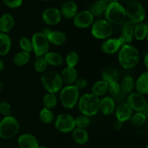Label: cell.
Returning a JSON list of instances; mask_svg holds the SVG:
<instances>
[{
	"mask_svg": "<svg viewBox=\"0 0 148 148\" xmlns=\"http://www.w3.org/2000/svg\"><path fill=\"white\" fill-rule=\"evenodd\" d=\"M59 10L62 17L66 20H73L78 12V7L75 1L66 0L62 4Z\"/></svg>",
	"mask_w": 148,
	"mask_h": 148,
	"instance_id": "obj_15",
	"label": "cell"
},
{
	"mask_svg": "<svg viewBox=\"0 0 148 148\" xmlns=\"http://www.w3.org/2000/svg\"><path fill=\"white\" fill-rule=\"evenodd\" d=\"M95 20V17L88 10L78 12L73 18V24L77 28L85 29L90 27Z\"/></svg>",
	"mask_w": 148,
	"mask_h": 148,
	"instance_id": "obj_11",
	"label": "cell"
},
{
	"mask_svg": "<svg viewBox=\"0 0 148 148\" xmlns=\"http://www.w3.org/2000/svg\"><path fill=\"white\" fill-rule=\"evenodd\" d=\"M4 66H5V65H4V61H3L1 59H0V72L4 70Z\"/></svg>",
	"mask_w": 148,
	"mask_h": 148,
	"instance_id": "obj_47",
	"label": "cell"
},
{
	"mask_svg": "<svg viewBox=\"0 0 148 148\" xmlns=\"http://www.w3.org/2000/svg\"><path fill=\"white\" fill-rule=\"evenodd\" d=\"M43 21L49 26H55L62 21V14L59 9L56 7H48L45 9L41 14Z\"/></svg>",
	"mask_w": 148,
	"mask_h": 148,
	"instance_id": "obj_13",
	"label": "cell"
},
{
	"mask_svg": "<svg viewBox=\"0 0 148 148\" xmlns=\"http://www.w3.org/2000/svg\"><path fill=\"white\" fill-rule=\"evenodd\" d=\"M99 104L100 98L91 92H88L79 97L77 106L82 115L91 117L99 112Z\"/></svg>",
	"mask_w": 148,
	"mask_h": 148,
	"instance_id": "obj_2",
	"label": "cell"
},
{
	"mask_svg": "<svg viewBox=\"0 0 148 148\" xmlns=\"http://www.w3.org/2000/svg\"><path fill=\"white\" fill-rule=\"evenodd\" d=\"M127 17L129 21L138 24L144 22L146 17V11L144 6L137 1H132L125 7Z\"/></svg>",
	"mask_w": 148,
	"mask_h": 148,
	"instance_id": "obj_8",
	"label": "cell"
},
{
	"mask_svg": "<svg viewBox=\"0 0 148 148\" xmlns=\"http://www.w3.org/2000/svg\"><path fill=\"white\" fill-rule=\"evenodd\" d=\"M107 4H110V3H112V2H115V1H118V0H103Z\"/></svg>",
	"mask_w": 148,
	"mask_h": 148,
	"instance_id": "obj_48",
	"label": "cell"
},
{
	"mask_svg": "<svg viewBox=\"0 0 148 148\" xmlns=\"http://www.w3.org/2000/svg\"><path fill=\"white\" fill-rule=\"evenodd\" d=\"M54 127L61 133L66 134L72 132L75 129V118L67 113L59 114L55 119Z\"/></svg>",
	"mask_w": 148,
	"mask_h": 148,
	"instance_id": "obj_10",
	"label": "cell"
},
{
	"mask_svg": "<svg viewBox=\"0 0 148 148\" xmlns=\"http://www.w3.org/2000/svg\"><path fill=\"white\" fill-rule=\"evenodd\" d=\"M72 137L74 142L79 145H84L89 141V134L85 129L76 128L72 132Z\"/></svg>",
	"mask_w": 148,
	"mask_h": 148,
	"instance_id": "obj_24",
	"label": "cell"
},
{
	"mask_svg": "<svg viewBox=\"0 0 148 148\" xmlns=\"http://www.w3.org/2000/svg\"><path fill=\"white\" fill-rule=\"evenodd\" d=\"M148 25L146 23L136 24L134 28V38L138 41H143L147 37Z\"/></svg>",
	"mask_w": 148,
	"mask_h": 148,
	"instance_id": "obj_27",
	"label": "cell"
},
{
	"mask_svg": "<svg viewBox=\"0 0 148 148\" xmlns=\"http://www.w3.org/2000/svg\"><path fill=\"white\" fill-rule=\"evenodd\" d=\"M123 124L124 123L121 122V121H118V120L116 119V121H114V124H113V127L114 128V130H120L123 127Z\"/></svg>",
	"mask_w": 148,
	"mask_h": 148,
	"instance_id": "obj_44",
	"label": "cell"
},
{
	"mask_svg": "<svg viewBox=\"0 0 148 148\" xmlns=\"http://www.w3.org/2000/svg\"><path fill=\"white\" fill-rule=\"evenodd\" d=\"M41 84L47 92L56 94L63 88V81L59 73L55 71H46L40 77Z\"/></svg>",
	"mask_w": 148,
	"mask_h": 148,
	"instance_id": "obj_4",
	"label": "cell"
},
{
	"mask_svg": "<svg viewBox=\"0 0 148 148\" xmlns=\"http://www.w3.org/2000/svg\"><path fill=\"white\" fill-rule=\"evenodd\" d=\"M140 60V51L132 44H124L119 51L118 61L124 69H133L138 64Z\"/></svg>",
	"mask_w": 148,
	"mask_h": 148,
	"instance_id": "obj_1",
	"label": "cell"
},
{
	"mask_svg": "<svg viewBox=\"0 0 148 148\" xmlns=\"http://www.w3.org/2000/svg\"><path fill=\"white\" fill-rule=\"evenodd\" d=\"M106 7L107 4L103 0H97L90 5L88 10L90 12L94 17H100L102 14H104Z\"/></svg>",
	"mask_w": 148,
	"mask_h": 148,
	"instance_id": "obj_30",
	"label": "cell"
},
{
	"mask_svg": "<svg viewBox=\"0 0 148 148\" xmlns=\"http://www.w3.org/2000/svg\"><path fill=\"white\" fill-rule=\"evenodd\" d=\"M50 44L56 46H61L67 40V36L64 32L62 30H51L46 36Z\"/></svg>",
	"mask_w": 148,
	"mask_h": 148,
	"instance_id": "obj_20",
	"label": "cell"
},
{
	"mask_svg": "<svg viewBox=\"0 0 148 148\" xmlns=\"http://www.w3.org/2000/svg\"><path fill=\"white\" fill-rule=\"evenodd\" d=\"M91 27V34L98 40H106L112 36L114 27L105 19L94 20Z\"/></svg>",
	"mask_w": 148,
	"mask_h": 148,
	"instance_id": "obj_7",
	"label": "cell"
},
{
	"mask_svg": "<svg viewBox=\"0 0 148 148\" xmlns=\"http://www.w3.org/2000/svg\"><path fill=\"white\" fill-rule=\"evenodd\" d=\"M2 1L9 8L17 9L22 5L23 0H2Z\"/></svg>",
	"mask_w": 148,
	"mask_h": 148,
	"instance_id": "obj_42",
	"label": "cell"
},
{
	"mask_svg": "<svg viewBox=\"0 0 148 148\" xmlns=\"http://www.w3.org/2000/svg\"><path fill=\"white\" fill-rule=\"evenodd\" d=\"M114 113L116 120L124 123L127 121H130L133 114V111L127 103H122L116 107Z\"/></svg>",
	"mask_w": 148,
	"mask_h": 148,
	"instance_id": "obj_18",
	"label": "cell"
},
{
	"mask_svg": "<svg viewBox=\"0 0 148 148\" xmlns=\"http://www.w3.org/2000/svg\"><path fill=\"white\" fill-rule=\"evenodd\" d=\"M0 114L4 117L11 116L12 106L8 101H2L0 102Z\"/></svg>",
	"mask_w": 148,
	"mask_h": 148,
	"instance_id": "obj_40",
	"label": "cell"
},
{
	"mask_svg": "<svg viewBox=\"0 0 148 148\" xmlns=\"http://www.w3.org/2000/svg\"><path fill=\"white\" fill-rule=\"evenodd\" d=\"M45 59L47 62L48 65L52 66H59L63 64L64 59L63 56L60 53L55 51H49L44 56Z\"/></svg>",
	"mask_w": 148,
	"mask_h": 148,
	"instance_id": "obj_29",
	"label": "cell"
},
{
	"mask_svg": "<svg viewBox=\"0 0 148 148\" xmlns=\"http://www.w3.org/2000/svg\"><path fill=\"white\" fill-rule=\"evenodd\" d=\"M119 75L118 70L114 66H107L101 72V78H102L101 79L106 82L108 84L119 81Z\"/></svg>",
	"mask_w": 148,
	"mask_h": 148,
	"instance_id": "obj_25",
	"label": "cell"
},
{
	"mask_svg": "<svg viewBox=\"0 0 148 148\" xmlns=\"http://www.w3.org/2000/svg\"><path fill=\"white\" fill-rule=\"evenodd\" d=\"M37 148H48V147H46V146H44V145H39Z\"/></svg>",
	"mask_w": 148,
	"mask_h": 148,
	"instance_id": "obj_51",
	"label": "cell"
},
{
	"mask_svg": "<svg viewBox=\"0 0 148 148\" xmlns=\"http://www.w3.org/2000/svg\"><path fill=\"white\" fill-rule=\"evenodd\" d=\"M58 103V98L56 94L47 92L43 98V108L52 110L56 106Z\"/></svg>",
	"mask_w": 148,
	"mask_h": 148,
	"instance_id": "obj_34",
	"label": "cell"
},
{
	"mask_svg": "<svg viewBox=\"0 0 148 148\" xmlns=\"http://www.w3.org/2000/svg\"><path fill=\"white\" fill-rule=\"evenodd\" d=\"M48 64L45 59L44 56L36 58L34 62V69L38 73L43 74L46 71L48 68Z\"/></svg>",
	"mask_w": 148,
	"mask_h": 148,
	"instance_id": "obj_38",
	"label": "cell"
},
{
	"mask_svg": "<svg viewBox=\"0 0 148 148\" xmlns=\"http://www.w3.org/2000/svg\"><path fill=\"white\" fill-rule=\"evenodd\" d=\"M104 16L105 20L112 25H122L127 19L125 7L119 1L107 4Z\"/></svg>",
	"mask_w": 148,
	"mask_h": 148,
	"instance_id": "obj_3",
	"label": "cell"
},
{
	"mask_svg": "<svg viewBox=\"0 0 148 148\" xmlns=\"http://www.w3.org/2000/svg\"><path fill=\"white\" fill-rule=\"evenodd\" d=\"M19 46L21 49V51H24L32 52V43L31 40L27 37H22L19 40Z\"/></svg>",
	"mask_w": 148,
	"mask_h": 148,
	"instance_id": "obj_39",
	"label": "cell"
},
{
	"mask_svg": "<svg viewBox=\"0 0 148 148\" xmlns=\"http://www.w3.org/2000/svg\"><path fill=\"white\" fill-rule=\"evenodd\" d=\"M75 127L80 129H86L91 124L90 117L87 116L85 115H80L77 118H75Z\"/></svg>",
	"mask_w": 148,
	"mask_h": 148,
	"instance_id": "obj_37",
	"label": "cell"
},
{
	"mask_svg": "<svg viewBox=\"0 0 148 148\" xmlns=\"http://www.w3.org/2000/svg\"><path fill=\"white\" fill-rule=\"evenodd\" d=\"M42 1H51V0H42Z\"/></svg>",
	"mask_w": 148,
	"mask_h": 148,
	"instance_id": "obj_52",
	"label": "cell"
},
{
	"mask_svg": "<svg viewBox=\"0 0 148 148\" xmlns=\"http://www.w3.org/2000/svg\"><path fill=\"white\" fill-rule=\"evenodd\" d=\"M147 119V116L145 115L143 112H135L132 114L130 121L134 127H140L145 124Z\"/></svg>",
	"mask_w": 148,
	"mask_h": 148,
	"instance_id": "obj_35",
	"label": "cell"
},
{
	"mask_svg": "<svg viewBox=\"0 0 148 148\" xmlns=\"http://www.w3.org/2000/svg\"><path fill=\"white\" fill-rule=\"evenodd\" d=\"M116 102L114 98L109 95L102 97L100 99L99 111H101L103 115L111 116L114 113L116 109Z\"/></svg>",
	"mask_w": 148,
	"mask_h": 148,
	"instance_id": "obj_16",
	"label": "cell"
},
{
	"mask_svg": "<svg viewBox=\"0 0 148 148\" xmlns=\"http://www.w3.org/2000/svg\"><path fill=\"white\" fill-rule=\"evenodd\" d=\"M15 25V20L11 14L5 13L0 16V33H8Z\"/></svg>",
	"mask_w": 148,
	"mask_h": 148,
	"instance_id": "obj_21",
	"label": "cell"
},
{
	"mask_svg": "<svg viewBox=\"0 0 148 148\" xmlns=\"http://www.w3.org/2000/svg\"><path fill=\"white\" fill-rule=\"evenodd\" d=\"M124 44V41L120 37L108 38L104 40L101 43V51L106 54L112 55L118 53Z\"/></svg>",
	"mask_w": 148,
	"mask_h": 148,
	"instance_id": "obj_14",
	"label": "cell"
},
{
	"mask_svg": "<svg viewBox=\"0 0 148 148\" xmlns=\"http://www.w3.org/2000/svg\"><path fill=\"white\" fill-rule=\"evenodd\" d=\"M74 85L79 90H82L86 88L87 85H88V81H87L86 79H85L83 77H78L77 79L75 81Z\"/></svg>",
	"mask_w": 148,
	"mask_h": 148,
	"instance_id": "obj_43",
	"label": "cell"
},
{
	"mask_svg": "<svg viewBox=\"0 0 148 148\" xmlns=\"http://www.w3.org/2000/svg\"><path fill=\"white\" fill-rule=\"evenodd\" d=\"M17 145L20 148H37L39 146V143L33 134L24 133L17 138Z\"/></svg>",
	"mask_w": 148,
	"mask_h": 148,
	"instance_id": "obj_17",
	"label": "cell"
},
{
	"mask_svg": "<svg viewBox=\"0 0 148 148\" xmlns=\"http://www.w3.org/2000/svg\"><path fill=\"white\" fill-rule=\"evenodd\" d=\"M134 82L135 80L132 76L127 75L121 79V83H119L121 87V92L127 95L132 93L134 90Z\"/></svg>",
	"mask_w": 148,
	"mask_h": 148,
	"instance_id": "obj_31",
	"label": "cell"
},
{
	"mask_svg": "<svg viewBox=\"0 0 148 148\" xmlns=\"http://www.w3.org/2000/svg\"><path fill=\"white\" fill-rule=\"evenodd\" d=\"M31 58V53L20 51L14 54L12 59L13 64L17 66H23L27 64L30 60Z\"/></svg>",
	"mask_w": 148,
	"mask_h": 148,
	"instance_id": "obj_32",
	"label": "cell"
},
{
	"mask_svg": "<svg viewBox=\"0 0 148 148\" xmlns=\"http://www.w3.org/2000/svg\"><path fill=\"white\" fill-rule=\"evenodd\" d=\"M12 48V39L7 33H0V56H4L10 53Z\"/></svg>",
	"mask_w": 148,
	"mask_h": 148,
	"instance_id": "obj_26",
	"label": "cell"
},
{
	"mask_svg": "<svg viewBox=\"0 0 148 148\" xmlns=\"http://www.w3.org/2000/svg\"><path fill=\"white\" fill-rule=\"evenodd\" d=\"M136 24L130 21H126L122 24L121 36H119L124 44H131L134 39V28Z\"/></svg>",
	"mask_w": 148,
	"mask_h": 148,
	"instance_id": "obj_19",
	"label": "cell"
},
{
	"mask_svg": "<svg viewBox=\"0 0 148 148\" xmlns=\"http://www.w3.org/2000/svg\"><path fill=\"white\" fill-rule=\"evenodd\" d=\"M143 62H144L145 66L146 69H148V53H146L144 56V59H143Z\"/></svg>",
	"mask_w": 148,
	"mask_h": 148,
	"instance_id": "obj_46",
	"label": "cell"
},
{
	"mask_svg": "<svg viewBox=\"0 0 148 148\" xmlns=\"http://www.w3.org/2000/svg\"><path fill=\"white\" fill-rule=\"evenodd\" d=\"M127 103L133 111L142 112L147 105L145 95L137 92H132L129 94L127 98Z\"/></svg>",
	"mask_w": 148,
	"mask_h": 148,
	"instance_id": "obj_12",
	"label": "cell"
},
{
	"mask_svg": "<svg viewBox=\"0 0 148 148\" xmlns=\"http://www.w3.org/2000/svg\"><path fill=\"white\" fill-rule=\"evenodd\" d=\"M20 124L15 117L12 116L3 117L0 121V138L11 140L20 132Z\"/></svg>",
	"mask_w": 148,
	"mask_h": 148,
	"instance_id": "obj_5",
	"label": "cell"
},
{
	"mask_svg": "<svg viewBox=\"0 0 148 148\" xmlns=\"http://www.w3.org/2000/svg\"><path fill=\"white\" fill-rule=\"evenodd\" d=\"M108 84L103 79H100L92 85L91 93L100 98V97L105 96L106 94L108 92Z\"/></svg>",
	"mask_w": 148,
	"mask_h": 148,
	"instance_id": "obj_28",
	"label": "cell"
},
{
	"mask_svg": "<svg viewBox=\"0 0 148 148\" xmlns=\"http://www.w3.org/2000/svg\"><path fill=\"white\" fill-rule=\"evenodd\" d=\"M79 90L74 85H65L59 91V100L62 105L67 109H72L77 105Z\"/></svg>",
	"mask_w": 148,
	"mask_h": 148,
	"instance_id": "obj_6",
	"label": "cell"
},
{
	"mask_svg": "<svg viewBox=\"0 0 148 148\" xmlns=\"http://www.w3.org/2000/svg\"><path fill=\"white\" fill-rule=\"evenodd\" d=\"M108 92L111 94L112 96H116L121 93V87L119 81L113 82L108 84Z\"/></svg>",
	"mask_w": 148,
	"mask_h": 148,
	"instance_id": "obj_41",
	"label": "cell"
},
{
	"mask_svg": "<svg viewBox=\"0 0 148 148\" xmlns=\"http://www.w3.org/2000/svg\"><path fill=\"white\" fill-rule=\"evenodd\" d=\"M64 61L66 62V66L75 68L79 62V53L75 51H71L66 55Z\"/></svg>",
	"mask_w": 148,
	"mask_h": 148,
	"instance_id": "obj_36",
	"label": "cell"
},
{
	"mask_svg": "<svg viewBox=\"0 0 148 148\" xmlns=\"http://www.w3.org/2000/svg\"><path fill=\"white\" fill-rule=\"evenodd\" d=\"M51 30L50 28H49V27H43V28L42 29L41 31H40V33H41L43 36H45L46 37L47 35L51 32Z\"/></svg>",
	"mask_w": 148,
	"mask_h": 148,
	"instance_id": "obj_45",
	"label": "cell"
},
{
	"mask_svg": "<svg viewBox=\"0 0 148 148\" xmlns=\"http://www.w3.org/2000/svg\"><path fill=\"white\" fill-rule=\"evenodd\" d=\"M121 1H122L123 2H126V3H127V4H128V3L131 2L132 0H121Z\"/></svg>",
	"mask_w": 148,
	"mask_h": 148,
	"instance_id": "obj_50",
	"label": "cell"
},
{
	"mask_svg": "<svg viewBox=\"0 0 148 148\" xmlns=\"http://www.w3.org/2000/svg\"><path fill=\"white\" fill-rule=\"evenodd\" d=\"M38 116L40 121L45 124H52L53 122H54L55 119H56V116H55V114L53 112V111L50 109H47L46 108H43L40 110Z\"/></svg>",
	"mask_w": 148,
	"mask_h": 148,
	"instance_id": "obj_33",
	"label": "cell"
},
{
	"mask_svg": "<svg viewBox=\"0 0 148 148\" xmlns=\"http://www.w3.org/2000/svg\"><path fill=\"white\" fill-rule=\"evenodd\" d=\"M61 77H62L63 83H64L66 85H74L75 81L77 79L78 72L75 68L66 66L62 70Z\"/></svg>",
	"mask_w": 148,
	"mask_h": 148,
	"instance_id": "obj_22",
	"label": "cell"
},
{
	"mask_svg": "<svg viewBox=\"0 0 148 148\" xmlns=\"http://www.w3.org/2000/svg\"><path fill=\"white\" fill-rule=\"evenodd\" d=\"M32 51L36 58L44 56L50 49V43L47 38L40 32L35 33L31 38Z\"/></svg>",
	"mask_w": 148,
	"mask_h": 148,
	"instance_id": "obj_9",
	"label": "cell"
},
{
	"mask_svg": "<svg viewBox=\"0 0 148 148\" xmlns=\"http://www.w3.org/2000/svg\"><path fill=\"white\" fill-rule=\"evenodd\" d=\"M136 92L143 95L148 93V72H145L138 77L134 82Z\"/></svg>",
	"mask_w": 148,
	"mask_h": 148,
	"instance_id": "obj_23",
	"label": "cell"
},
{
	"mask_svg": "<svg viewBox=\"0 0 148 148\" xmlns=\"http://www.w3.org/2000/svg\"><path fill=\"white\" fill-rule=\"evenodd\" d=\"M4 84L3 82H0V92H1V91L4 90Z\"/></svg>",
	"mask_w": 148,
	"mask_h": 148,
	"instance_id": "obj_49",
	"label": "cell"
}]
</instances>
